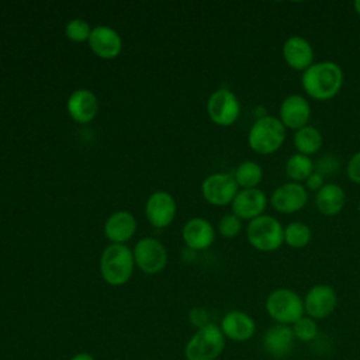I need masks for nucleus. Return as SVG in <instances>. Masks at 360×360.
I'll list each match as a JSON object with an SVG mask.
<instances>
[{"instance_id":"nucleus-30","label":"nucleus","mask_w":360,"mask_h":360,"mask_svg":"<svg viewBox=\"0 0 360 360\" xmlns=\"http://www.w3.org/2000/svg\"><path fill=\"white\" fill-rule=\"evenodd\" d=\"M339 160L338 156L332 155V153H326L323 156H321L316 162H315V172L321 173L323 177L333 174L336 172H339Z\"/></svg>"},{"instance_id":"nucleus-17","label":"nucleus","mask_w":360,"mask_h":360,"mask_svg":"<svg viewBox=\"0 0 360 360\" xmlns=\"http://www.w3.org/2000/svg\"><path fill=\"white\" fill-rule=\"evenodd\" d=\"M148 221L156 228L170 225L176 215V202L167 191H155L149 195L145 207Z\"/></svg>"},{"instance_id":"nucleus-19","label":"nucleus","mask_w":360,"mask_h":360,"mask_svg":"<svg viewBox=\"0 0 360 360\" xmlns=\"http://www.w3.org/2000/svg\"><path fill=\"white\" fill-rule=\"evenodd\" d=\"M68 112L69 115L82 124L90 122L98 110V101L94 93L86 89L75 90L68 98Z\"/></svg>"},{"instance_id":"nucleus-28","label":"nucleus","mask_w":360,"mask_h":360,"mask_svg":"<svg viewBox=\"0 0 360 360\" xmlns=\"http://www.w3.org/2000/svg\"><path fill=\"white\" fill-rule=\"evenodd\" d=\"M65 32L66 37L75 42H82V41H89L91 28L89 25V22L83 18H73L70 20L66 27H65Z\"/></svg>"},{"instance_id":"nucleus-15","label":"nucleus","mask_w":360,"mask_h":360,"mask_svg":"<svg viewBox=\"0 0 360 360\" xmlns=\"http://www.w3.org/2000/svg\"><path fill=\"white\" fill-rule=\"evenodd\" d=\"M295 345V338L291 326L274 323L266 329L263 335V349L264 352L277 360L288 357Z\"/></svg>"},{"instance_id":"nucleus-21","label":"nucleus","mask_w":360,"mask_h":360,"mask_svg":"<svg viewBox=\"0 0 360 360\" xmlns=\"http://www.w3.org/2000/svg\"><path fill=\"white\" fill-rule=\"evenodd\" d=\"M346 204V193L338 183H326L315 193V207L325 217H336Z\"/></svg>"},{"instance_id":"nucleus-34","label":"nucleus","mask_w":360,"mask_h":360,"mask_svg":"<svg viewBox=\"0 0 360 360\" xmlns=\"http://www.w3.org/2000/svg\"><path fill=\"white\" fill-rule=\"evenodd\" d=\"M69 360H96L90 353H86V352H82V353H77L75 354L73 357H70Z\"/></svg>"},{"instance_id":"nucleus-2","label":"nucleus","mask_w":360,"mask_h":360,"mask_svg":"<svg viewBox=\"0 0 360 360\" xmlns=\"http://www.w3.org/2000/svg\"><path fill=\"white\" fill-rule=\"evenodd\" d=\"M285 127L278 117L263 115L259 117L248 132V143L257 155L276 153L285 141Z\"/></svg>"},{"instance_id":"nucleus-9","label":"nucleus","mask_w":360,"mask_h":360,"mask_svg":"<svg viewBox=\"0 0 360 360\" xmlns=\"http://www.w3.org/2000/svg\"><path fill=\"white\" fill-rule=\"evenodd\" d=\"M132 255L136 266L146 274L162 271L167 263L166 248L155 238H142L138 240Z\"/></svg>"},{"instance_id":"nucleus-16","label":"nucleus","mask_w":360,"mask_h":360,"mask_svg":"<svg viewBox=\"0 0 360 360\" xmlns=\"http://www.w3.org/2000/svg\"><path fill=\"white\" fill-rule=\"evenodd\" d=\"M219 328L225 339L233 342H246L253 338L256 332V322L248 312L232 309L224 315Z\"/></svg>"},{"instance_id":"nucleus-25","label":"nucleus","mask_w":360,"mask_h":360,"mask_svg":"<svg viewBox=\"0 0 360 360\" xmlns=\"http://www.w3.org/2000/svg\"><path fill=\"white\" fill-rule=\"evenodd\" d=\"M233 177L240 188H256L263 179V169L255 160H243L235 169Z\"/></svg>"},{"instance_id":"nucleus-13","label":"nucleus","mask_w":360,"mask_h":360,"mask_svg":"<svg viewBox=\"0 0 360 360\" xmlns=\"http://www.w3.org/2000/svg\"><path fill=\"white\" fill-rule=\"evenodd\" d=\"M278 120L285 129L297 131L309 124L311 104L302 94H288L278 108Z\"/></svg>"},{"instance_id":"nucleus-26","label":"nucleus","mask_w":360,"mask_h":360,"mask_svg":"<svg viewBox=\"0 0 360 360\" xmlns=\"http://www.w3.org/2000/svg\"><path fill=\"white\" fill-rule=\"evenodd\" d=\"M312 231L302 221H292L284 226V243L292 249H302L309 245Z\"/></svg>"},{"instance_id":"nucleus-22","label":"nucleus","mask_w":360,"mask_h":360,"mask_svg":"<svg viewBox=\"0 0 360 360\" xmlns=\"http://www.w3.org/2000/svg\"><path fill=\"white\" fill-rule=\"evenodd\" d=\"M136 231V221L134 215L128 211H117L112 212L104 225V233L107 239H110L112 243H121L127 242L132 238V235Z\"/></svg>"},{"instance_id":"nucleus-35","label":"nucleus","mask_w":360,"mask_h":360,"mask_svg":"<svg viewBox=\"0 0 360 360\" xmlns=\"http://www.w3.org/2000/svg\"><path fill=\"white\" fill-rule=\"evenodd\" d=\"M353 7H354L356 14H357V15H360V0H356V1L353 3Z\"/></svg>"},{"instance_id":"nucleus-31","label":"nucleus","mask_w":360,"mask_h":360,"mask_svg":"<svg viewBox=\"0 0 360 360\" xmlns=\"http://www.w3.org/2000/svg\"><path fill=\"white\" fill-rule=\"evenodd\" d=\"M346 174L354 184H360V150L354 152L346 165Z\"/></svg>"},{"instance_id":"nucleus-32","label":"nucleus","mask_w":360,"mask_h":360,"mask_svg":"<svg viewBox=\"0 0 360 360\" xmlns=\"http://www.w3.org/2000/svg\"><path fill=\"white\" fill-rule=\"evenodd\" d=\"M188 318H190V322L194 326H197V329H200V328H202V326L210 323V321H208L210 315H208V312L204 308H193L190 311V314H188Z\"/></svg>"},{"instance_id":"nucleus-29","label":"nucleus","mask_w":360,"mask_h":360,"mask_svg":"<svg viewBox=\"0 0 360 360\" xmlns=\"http://www.w3.org/2000/svg\"><path fill=\"white\" fill-rule=\"evenodd\" d=\"M242 231V219L235 214L229 212L219 218L218 221V232L224 238H235Z\"/></svg>"},{"instance_id":"nucleus-18","label":"nucleus","mask_w":360,"mask_h":360,"mask_svg":"<svg viewBox=\"0 0 360 360\" xmlns=\"http://www.w3.org/2000/svg\"><path fill=\"white\" fill-rule=\"evenodd\" d=\"M89 45L97 56L103 59H112L121 52L122 41L115 30L105 25H98L91 30Z\"/></svg>"},{"instance_id":"nucleus-7","label":"nucleus","mask_w":360,"mask_h":360,"mask_svg":"<svg viewBox=\"0 0 360 360\" xmlns=\"http://www.w3.org/2000/svg\"><path fill=\"white\" fill-rule=\"evenodd\" d=\"M207 112L217 125L229 127L239 118L240 103L232 90L218 89L207 101Z\"/></svg>"},{"instance_id":"nucleus-24","label":"nucleus","mask_w":360,"mask_h":360,"mask_svg":"<svg viewBox=\"0 0 360 360\" xmlns=\"http://www.w3.org/2000/svg\"><path fill=\"white\" fill-rule=\"evenodd\" d=\"M315 172V162L311 156L302 153H292L285 160V174L290 181L304 183Z\"/></svg>"},{"instance_id":"nucleus-10","label":"nucleus","mask_w":360,"mask_h":360,"mask_svg":"<svg viewBox=\"0 0 360 360\" xmlns=\"http://www.w3.org/2000/svg\"><path fill=\"white\" fill-rule=\"evenodd\" d=\"M309 198V193L302 183L287 181L276 187L270 195V205L281 214H294L301 211Z\"/></svg>"},{"instance_id":"nucleus-8","label":"nucleus","mask_w":360,"mask_h":360,"mask_svg":"<svg viewBox=\"0 0 360 360\" xmlns=\"http://www.w3.org/2000/svg\"><path fill=\"white\" fill-rule=\"evenodd\" d=\"M204 198L217 207H225L232 204L235 195L239 191V186L231 173H212L207 176L201 184Z\"/></svg>"},{"instance_id":"nucleus-33","label":"nucleus","mask_w":360,"mask_h":360,"mask_svg":"<svg viewBox=\"0 0 360 360\" xmlns=\"http://www.w3.org/2000/svg\"><path fill=\"white\" fill-rule=\"evenodd\" d=\"M302 184L305 186V188L308 190V193H309V191L316 193V191H319V190L326 184V181H325V177H323L321 173L314 172Z\"/></svg>"},{"instance_id":"nucleus-14","label":"nucleus","mask_w":360,"mask_h":360,"mask_svg":"<svg viewBox=\"0 0 360 360\" xmlns=\"http://www.w3.org/2000/svg\"><path fill=\"white\" fill-rule=\"evenodd\" d=\"M267 205H269V198L266 193L259 187L240 188L231 204L232 214H235L242 221H252L263 215Z\"/></svg>"},{"instance_id":"nucleus-5","label":"nucleus","mask_w":360,"mask_h":360,"mask_svg":"<svg viewBox=\"0 0 360 360\" xmlns=\"http://www.w3.org/2000/svg\"><path fill=\"white\" fill-rule=\"evenodd\" d=\"M246 238L252 248L259 252H276L284 245V226L277 218L263 214L249 221Z\"/></svg>"},{"instance_id":"nucleus-12","label":"nucleus","mask_w":360,"mask_h":360,"mask_svg":"<svg viewBox=\"0 0 360 360\" xmlns=\"http://www.w3.org/2000/svg\"><path fill=\"white\" fill-rule=\"evenodd\" d=\"M281 56L290 69L301 73L315 63V51L311 42L301 35H291L284 41Z\"/></svg>"},{"instance_id":"nucleus-23","label":"nucleus","mask_w":360,"mask_h":360,"mask_svg":"<svg viewBox=\"0 0 360 360\" xmlns=\"http://www.w3.org/2000/svg\"><path fill=\"white\" fill-rule=\"evenodd\" d=\"M292 143L298 153H302L305 156H312L319 152L323 143V136L321 131L314 125H305L297 131H294L292 135Z\"/></svg>"},{"instance_id":"nucleus-20","label":"nucleus","mask_w":360,"mask_h":360,"mask_svg":"<svg viewBox=\"0 0 360 360\" xmlns=\"http://www.w3.org/2000/svg\"><path fill=\"white\" fill-rule=\"evenodd\" d=\"M214 239V226L204 218H193L183 226V240L193 250H204L210 248Z\"/></svg>"},{"instance_id":"nucleus-6","label":"nucleus","mask_w":360,"mask_h":360,"mask_svg":"<svg viewBox=\"0 0 360 360\" xmlns=\"http://www.w3.org/2000/svg\"><path fill=\"white\" fill-rule=\"evenodd\" d=\"M225 349V336L221 328L212 322L197 329L184 346L187 360H215Z\"/></svg>"},{"instance_id":"nucleus-1","label":"nucleus","mask_w":360,"mask_h":360,"mask_svg":"<svg viewBox=\"0 0 360 360\" xmlns=\"http://www.w3.org/2000/svg\"><path fill=\"white\" fill-rule=\"evenodd\" d=\"M345 80L340 65L332 60H321L311 65L301 75V86L305 94L316 101H328L339 94Z\"/></svg>"},{"instance_id":"nucleus-11","label":"nucleus","mask_w":360,"mask_h":360,"mask_svg":"<svg viewBox=\"0 0 360 360\" xmlns=\"http://www.w3.org/2000/svg\"><path fill=\"white\" fill-rule=\"evenodd\" d=\"M338 307V292L329 284L312 285L304 297L305 315L315 321L325 319L333 314Z\"/></svg>"},{"instance_id":"nucleus-27","label":"nucleus","mask_w":360,"mask_h":360,"mask_svg":"<svg viewBox=\"0 0 360 360\" xmlns=\"http://www.w3.org/2000/svg\"><path fill=\"white\" fill-rule=\"evenodd\" d=\"M291 329L295 340H300L304 343L312 342L318 335V323L315 319H312L308 315H304L298 321H295L291 325Z\"/></svg>"},{"instance_id":"nucleus-3","label":"nucleus","mask_w":360,"mask_h":360,"mask_svg":"<svg viewBox=\"0 0 360 360\" xmlns=\"http://www.w3.org/2000/svg\"><path fill=\"white\" fill-rule=\"evenodd\" d=\"M264 308L274 323L280 325L291 326L295 321L305 315L304 298L297 291L285 287L273 290L266 297Z\"/></svg>"},{"instance_id":"nucleus-36","label":"nucleus","mask_w":360,"mask_h":360,"mask_svg":"<svg viewBox=\"0 0 360 360\" xmlns=\"http://www.w3.org/2000/svg\"><path fill=\"white\" fill-rule=\"evenodd\" d=\"M357 208H359V212H360V198H359V204H357Z\"/></svg>"},{"instance_id":"nucleus-4","label":"nucleus","mask_w":360,"mask_h":360,"mask_svg":"<svg viewBox=\"0 0 360 360\" xmlns=\"http://www.w3.org/2000/svg\"><path fill=\"white\" fill-rule=\"evenodd\" d=\"M134 264L135 260L129 248L121 243H112L101 255V276L110 285H122L132 276Z\"/></svg>"}]
</instances>
